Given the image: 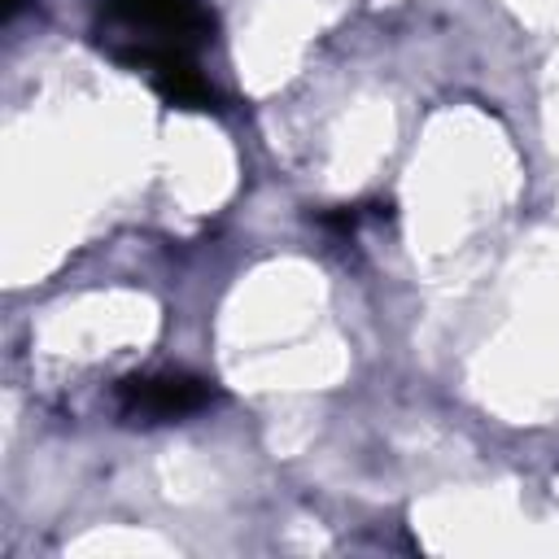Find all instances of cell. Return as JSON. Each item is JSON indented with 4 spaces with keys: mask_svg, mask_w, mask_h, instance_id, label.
Listing matches in <instances>:
<instances>
[{
    "mask_svg": "<svg viewBox=\"0 0 559 559\" xmlns=\"http://www.w3.org/2000/svg\"><path fill=\"white\" fill-rule=\"evenodd\" d=\"M105 22L114 35L131 39V48H122L118 57L140 70L188 57L214 31V17L197 0H109Z\"/></svg>",
    "mask_w": 559,
    "mask_h": 559,
    "instance_id": "6da1fadb",
    "label": "cell"
},
{
    "mask_svg": "<svg viewBox=\"0 0 559 559\" xmlns=\"http://www.w3.org/2000/svg\"><path fill=\"white\" fill-rule=\"evenodd\" d=\"M205 402H210V384L197 380V376H183V371L135 376V380H122V389H118L122 415H127V419H144V424L192 415V411H201Z\"/></svg>",
    "mask_w": 559,
    "mask_h": 559,
    "instance_id": "7a4b0ae2",
    "label": "cell"
},
{
    "mask_svg": "<svg viewBox=\"0 0 559 559\" xmlns=\"http://www.w3.org/2000/svg\"><path fill=\"white\" fill-rule=\"evenodd\" d=\"M148 79H153V87H157L170 105H192V109H201V105L210 100V87H205V79L197 74V66H192L188 57H170V61L153 66Z\"/></svg>",
    "mask_w": 559,
    "mask_h": 559,
    "instance_id": "3957f363",
    "label": "cell"
}]
</instances>
